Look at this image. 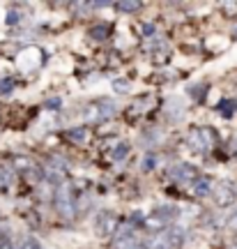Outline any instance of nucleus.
Here are the masks:
<instances>
[{"label":"nucleus","mask_w":237,"mask_h":249,"mask_svg":"<svg viewBox=\"0 0 237 249\" xmlns=\"http://www.w3.org/2000/svg\"><path fill=\"white\" fill-rule=\"evenodd\" d=\"M217 143H219V136L217 132L212 129V127H196L189 132L186 136V145H189V150L196 152V155H207L217 148Z\"/></svg>","instance_id":"f257e3e1"},{"label":"nucleus","mask_w":237,"mask_h":249,"mask_svg":"<svg viewBox=\"0 0 237 249\" xmlns=\"http://www.w3.org/2000/svg\"><path fill=\"white\" fill-rule=\"evenodd\" d=\"M210 196L214 198V203L219 205V208H226V205L235 203L237 189L228 180H217V182H212V187H210Z\"/></svg>","instance_id":"f03ea898"},{"label":"nucleus","mask_w":237,"mask_h":249,"mask_svg":"<svg viewBox=\"0 0 237 249\" xmlns=\"http://www.w3.org/2000/svg\"><path fill=\"white\" fill-rule=\"evenodd\" d=\"M115 247L118 249H141L143 247L132 224L118 226V231H115Z\"/></svg>","instance_id":"7ed1b4c3"},{"label":"nucleus","mask_w":237,"mask_h":249,"mask_svg":"<svg viewBox=\"0 0 237 249\" xmlns=\"http://www.w3.org/2000/svg\"><path fill=\"white\" fill-rule=\"evenodd\" d=\"M118 226H120V222H118L115 213H111V210H104V213L97 214V219H95V231H97V235H102V238L115 235Z\"/></svg>","instance_id":"20e7f679"},{"label":"nucleus","mask_w":237,"mask_h":249,"mask_svg":"<svg viewBox=\"0 0 237 249\" xmlns=\"http://www.w3.org/2000/svg\"><path fill=\"white\" fill-rule=\"evenodd\" d=\"M55 208L62 217L71 219L74 217V194H71L69 185H60L58 187V194H55Z\"/></svg>","instance_id":"39448f33"},{"label":"nucleus","mask_w":237,"mask_h":249,"mask_svg":"<svg viewBox=\"0 0 237 249\" xmlns=\"http://www.w3.org/2000/svg\"><path fill=\"white\" fill-rule=\"evenodd\" d=\"M196 169L193 166H189V164H175V166H170V171H168V178L173 180L175 185H191L193 180H196Z\"/></svg>","instance_id":"423d86ee"},{"label":"nucleus","mask_w":237,"mask_h":249,"mask_svg":"<svg viewBox=\"0 0 237 249\" xmlns=\"http://www.w3.org/2000/svg\"><path fill=\"white\" fill-rule=\"evenodd\" d=\"M113 113H115V107L113 102H108V99H99V102H95V104H90L85 108V116L90 120H108Z\"/></svg>","instance_id":"0eeeda50"},{"label":"nucleus","mask_w":237,"mask_h":249,"mask_svg":"<svg viewBox=\"0 0 237 249\" xmlns=\"http://www.w3.org/2000/svg\"><path fill=\"white\" fill-rule=\"evenodd\" d=\"M173 219H175V208H170V205H164L161 210H157V213L152 214V224L154 226H166Z\"/></svg>","instance_id":"6e6552de"},{"label":"nucleus","mask_w":237,"mask_h":249,"mask_svg":"<svg viewBox=\"0 0 237 249\" xmlns=\"http://www.w3.org/2000/svg\"><path fill=\"white\" fill-rule=\"evenodd\" d=\"M210 187H212V180L207 176H196V180L191 182V192L196 196H207L210 194Z\"/></svg>","instance_id":"1a4fd4ad"},{"label":"nucleus","mask_w":237,"mask_h":249,"mask_svg":"<svg viewBox=\"0 0 237 249\" xmlns=\"http://www.w3.org/2000/svg\"><path fill=\"white\" fill-rule=\"evenodd\" d=\"M21 171H23V178H26L30 185H37V182L42 180V171L37 169L33 161H30V164H21Z\"/></svg>","instance_id":"9d476101"},{"label":"nucleus","mask_w":237,"mask_h":249,"mask_svg":"<svg viewBox=\"0 0 237 249\" xmlns=\"http://www.w3.org/2000/svg\"><path fill=\"white\" fill-rule=\"evenodd\" d=\"M14 182V171L7 164H0V189H7Z\"/></svg>","instance_id":"9b49d317"},{"label":"nucleus","mask_w":237,"mask_h":249,"mask_svg":"<svg viewBox=\"0 0 237 249\" xmlns=\"http://www.w3.org/2000/svg\"><path fill=\"white\" fill-rule=\"evenodd\" d=\"M217 108H219L221 116L230 118L237 111V104H235V102H230V99H223V102H219V107H217Z\"/></svg>","instance_id":"f8f14e48"},{"label":"nucleus","mask_w":237,"mask_h":249,"mask_svg":"<svg viewBox=\"0 0 237 249\" xmlns=\"http://www.w3.org/2000/svg\"><path fill=\"white\" fill-rule=\"evenodd\" d=\"M90 35L95 37V39H106V37L111 35V26L106 23V26H92L90 28Z\"/></svg>","instance_id":"ddd939ff"},{"label":"nucleus","mask_w":237,"mask_h":249,"mask_svg":"<svg viewBox=\"0 0 237 249\" xmlns=\"http://www.w3.org/2000/svg\"><path fill=\"white\" fill-rule=\"evenodd\" d=\"M67 139H71V141H76V143H83L88 139V127H79V129L67 132Z\"/></svg>","instance_id":"4468645a"},{"label":"nucleus","mask_w":237,"mask_h":249,"mask_svg":"<svg viewBox=\"0 0 237 249\" xmlns=\"http://www.w3.org/2000/svg\"><path fill=\"white\" fill-rule=\"evenodd\" d=\"M17 249H42V247H39V242H37L35 238H23Z\"/></svg>","instance_id":"2eb2a0df"},{"label":"nucleus","mask_w":237,"mask_h":249,"mask_svg":"<svg viewBox=\"0 0 237 249\" xmlns=\"http://www.w3.org/2000/svg\"><path fill=\"white\" fill-rule=\"evenodd\" d=\"M118 9H120V12H138V9H141V2H120Z\"/></svg>","instance_id":"dca6fc26"},{"label":"nucleus","mask_w":237,"mask_h":249,"mask_svg":"<svg viewBox=\"0 0 237 249\" xmlns=\"http://www.w3.org/2000/svg\"><path fill=\"white\" fill-rule=\"evenodd\" d=\"M127 152H129V145H127V143H120V148L113 152V157H115V160H120V157H124Z\"/></svg>","instance_id":"f3484780"},{"label":"nucleus","mask_w":237,"mask_h":249,"mask_svg":"<svg viewBox=\"0 0 237 249\" xmlns=\"http://www.w3.org/2000/svg\"><path fill=\"white\" fill-rule=\"evenodd\" d=\"M12 88H14V81H12V79L0 81V92H9Z\"/></svg>","instance_id":"a211bd4d"},{"label":"nucleus","mask_w":237,"mask_h":249,"mask_svg":"<svg viewBox=\"0 0 237 249\" xmlns=\"http://www.w3.org/2000/svg\"><path fill=\"white\" fill-rule=\"evenodd\" d=\"M0 249H14L12 240H9L7 235H2V233H0Z\"/></svg>","instance_id":"6ab92c4d"},{"label":"nucleus","mask_w":237,"mask_h":249,"mask_svg":"<svg viewBox=\"0 0 237 249\" xmlns=\"http://www.w3.org/2000/svg\"><path fill=\"white\" fill-rule=\"evenodd\" d=\"M113 86H115V90H118V92H127V88H129V81H115Z\"/></svg>","instance_id":"aec40b11"},{"label":"nucleus","mask_w":237,"mask_h":249,"mask_svg":"<svg viewBox=\"0 0 237 249\" xmlns=\"http://www.w3.org/2000/svg\"><path fill=\"white\" fill-rule=\"evenodd\" d=\"M223 9H226V12H233V14H235V12H237V2H226V5H223Z\"/></svg>","instance_id":"412c9836"},{"label":"nucleus","mask_w":237,"mask_h":249,"mask_svg":"<svg viewBox=\"0 0 237 249\" xmlns=\"http://www.w3.org/2000/svg\"><path fill=\"white\" fill-rule=\"evenodd\" d=\"M230 224H233V229H237V210H235V214H233V219H230Z\"/></svg>","instance_id":"4be33fe9"},{"label":"nucleus","mask_w":237,"mask_h":249,"mask_svg":"<svg viewBox=\"0 0 237 249\" xmlns=\"http://www.w3.org/2000/svg\"><path fill=\"white\" fill-rule=\"evenodd\" d=\"M235 249H237V247H235Z\"/></svg>","instance_id":"5701e85b"}]
</instances>
